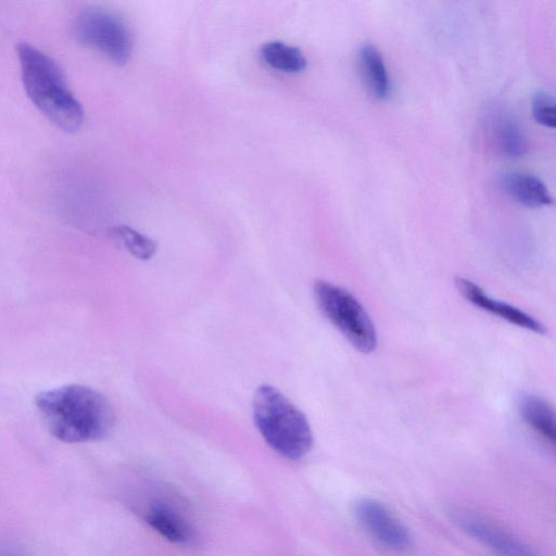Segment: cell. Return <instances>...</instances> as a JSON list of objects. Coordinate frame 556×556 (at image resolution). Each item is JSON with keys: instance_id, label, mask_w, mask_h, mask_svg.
Returning <instances> with one entry per match:
<instances>
[{"instance_id": "8992f818", "label": "cell", "mask_w": 556, "mask_h": 556, "mask_svg": "<svg viewBox=\"0 0 556 556\" xmlns=\"http://www.w3.org/2000/svg\"><path fill=\"white\" fill-rule=\"evenodd\" d=\"M450 516L458 528L498 556H538L525 542L480 515L457 508Z\"/></svg>"}, {"instance_id": "7c38bea8", "label": "cell", "mask_w": 556, "mask_h": 556, "mask_svg": "<svg viewBox=\"0 0 556 556\" xmlns=\"http://www.w3.org/2000/svg\"><path fill=\"white\" fill-rule=\"evenodd\" d=\"M518 407L523 420L545 441L555 443V414L552 406L543 399L526 394L520 396Z\"/></svg>"}, {"instance_id": "4fadbf2b", "label": "cell", "mask_w": 556, "mask_h": 556, "mask_svg": "<svg viewBox=\"0 0 556 556\" xmlns=\"http://www.w3.org/2000/svg\"><path fill=\"white\" fill-rule=\"evenodd\" d=\"M260 56L270 68L287 74L301 73L307 63L299 48L278 40L265 42L260 49Z\"/></svg>"}, {"instance_id": "5b68a950", "label": "cell", "mask_w": 556, "mask_h": 556, "mask_svg": "<svg viewBox=\"0 0 556 556\" xmlns=\"http://www.w3.org/2000/svg\"><path fill=\"white\" fill-rule=\"evenodd\" d=\"M74 33L80 43L115 64L127 63L131 55L132 38L126 23L105 9L90 8L83 11L75 21Z\"/></svg>"}, {"instance_id": "6da1fadb", "label": "cell", "mask_w": 556, "mask_h": 556, "mask_svg": "<svg viewBox=\"0 0 556 556\" xmlns=\"http://www.w3.org/2000/svg\"><path fill=\"white\" fill-rule=\"evenodd\" d=\"M35 404L48 431L63 442L97 441L114 426L109 400L86 386L66 384L41 391Z\"/></svg>"}, {"instance_id": "30bf717a", "label": "cell", "mask_w": 556, "mask_h": 556, "mask_svg": "<svg viewBox=\"0 0 556 556\" xmlns=\"http://www.w3.org/2000/svg\"><path fill=\"white\" fill-rule=\"evenodd\" d=\"M492 139L497 149L509 157H519L527 152L525 132L518 121L508 112H497L491 124Z\"/></svg>"}, {"instance_id": "9a60e30c", "label": "cell", "mask_w": 556, "mask_h": 556, "mask_svg": "<svg viewBox=\"0 0 556 556\" xmlns=\"http://www.w3.org/2000/svg\"><path fill=\"white\" fill-rule=\"evenodd\" d=\"M113 232L123 241L127 250L139 258H150L156 251V244L152 239L128 226L114 227Z\"/></svg>"}, {"instance_id": "8fae6325", "label": "cell", "mask_w": 556, "mask_h": 556, "mask_svg": "<svg viewBox=\"0 0 556 556\" xmlns=\"http://www.w3.org/2000/svg\"><path fill=\"white\" fill-rule=\"evenodd\" d=\"M359 67L368 89L375 98L386 100L390 96V76L380 51L370 43L359 49Z\"/></svg>"}, {"instance_id": "7a4b0ae2", "label": "cell", "mask_w": 556, "mask_h": 556, "mask_svg": "<svg viewBox=\"0 0 556 556\" xmlns=\"http://www.w3.org/2000/svg\"><path fill=\"white\" fill-rule=\"evenodd\" d=\"M16 53L22 83L34 105L60 129L78 130L84 123V110L59 64L27 42H20Z\"/></svg>"}, {"instance_id": "5bb4252c", "label": "cell", "mask_w": 556, "mask_h": 556, "mask_svg": "<svg viewBox=\"0 0 556 556\" xmlns=\"http://www.w3.org/2000/svg\"><path fill=\"white\" fill-rule=\"evenodd\" d=\"M144 518L151 528L169 542L186 543L190 539L188 526L166 507L153 506Z\"/></svg>"}, {"instance_id": "e0dca14e", "label": "cell", "mask_w": 556, "mask_h": 556, "mask_svg": "<svg viewBox=\"0 0 556 556\" xmlns=\"http://www.w3.org/2000/svg\"><path fill=\"white\" fill-rule=\"evenodd\" d=\"M0 556H22L13 549H0Z\"/></svg>"}, {"instance_id": "52a82bcc", "label": "cell", "mask_w": 556, "mask_h": 556, "mask_svg": "<svg viewBox=\"0 0 556 556\" xmlns=\"http://www.w3.org/2000/svg\"><path fill=\"white\" fill-rule=\"evenodd\" d=\"M354 514L362 527L380 544L402 552L412 545L407 528L380 502L361 498L354 504Z\"/></svg>"}, {"instance_id": "2e32d148", "label": "cell", "mask_w": 556, "mask_h": 556, "mask_svg": "<svg viewBox=\"0 0 556 556\" xmlns=\"http://www.w3.org/2000/svg\"><path fill=\"white\" fill-rule=\"evenodd\" d=\"M532 114L536 123L555 129L556 127V109L554 98L545 92L539 91L532 100Z\"/></svg>"}, {"instance_id": "9c48e42d", "label": "cell", "mask_w": 556, "mask_h": 556, "mask_svg": "<svg viewBox=\"0 0 556 556\" xmlns=\"http://www.w3.org/2000/svg\"><path fill=\"white\" fill-rule=\"evenodd\" d=\"M502 184L506 193L523 206L535 208L553 202L547 187L535 176L510 173L504 177Z\"/></svg>"}, {"instance_id": "277c9868", "label": "cell", "mask_w": 556, "mask_h": 556, "mask_svg": "<svg viewBox=\"0 0 556 556\" xmlns=\"http://www.w3.org/2000/svg\"><path fill=\"white\" fill-rule=\"evenodd\" d=\"M314 295L321 313L354 348L363 353L376 349L375 325L354 295L324 280L316 281Z\"/></svg>"}, {"instance_id": "3957f363", "label": "cell", "mask_w": 556, "mask_h": 556, "mask_svg": "<svg viewBox=\"0 0 556 556\" xmlns=\"http://www.w3.org/2000/svg\"><path fill=\"white\" fill-rule=\"evenodd\" d=\"M253 415L266 443L282 457L296 460L309 452L313 434L305 415L276 388H257Z\"/></svg>"}, {"instance_id": "ba28073f", "label": "cell", "mask_w": 556, "mask_h": 556, "mask_svg": "<svg viewBox=\"0 0 556 556\" xmlns=\"http://www.w3.org/2000/svg\"><path fill=\"white\" fill-rule=\"evenodd\" d=\"M455 285L459 293L475 306L516 325L517 327L535 333L545 332V328L540 321L515 306L490 298L479 286L469 279L457 277L455 279Z\"/></svg>"}]
</instances>
